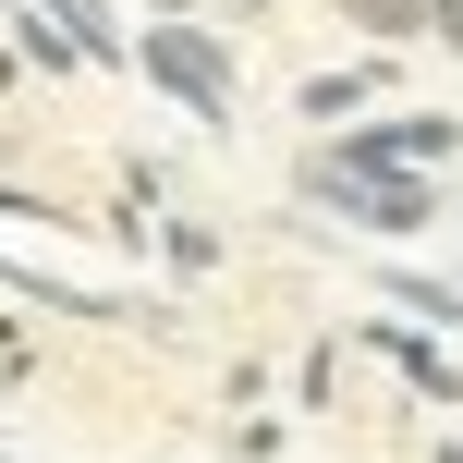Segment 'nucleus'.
<instances>
[{
  "instance_id": "20e7f679",
  "label": "nucleus",
  "mask_w": 463,
  "mask_h": 463,
  "mask_svg": "<svg viewBox=\"0 0 463 463\" xmlns=\"http://www.w3.org/2000/svg\"><path fill=\"white\" fill-rule=\"evenodd\" d=\"M37 13L73 37V61H135V37L110 24V0H37Z\"/></svg>"
},
{
  "instance_id": "f8f14e48",
  "label": "nucleus",
  "mask_w": 463,
  "mask_h": 463,
  "mask_svg": "<svg viewBox=\"0 0 463 463\" xmlns=\"http://www.w3.org/2000/svg\"><path fill=\"white\" fill-rule=\"evenodd\" d=\"M0 13H13V0H0Z\"/></svg>"
},
{
  "instance_id": "f03ea898",
  "label": "nucleus",
  "mask_w": 463,
  "mask_h": 463,
  "mask_svg": "<svg viewBox=\"0 0 463 463\" xmlns=\"http://www.w3.org/2000/svg\"><path fill=\"white\" fill-rule=\"evenodd\" d=\"M305 195H329L354 232H427L439 220V184L427 171H366V159H305Z\"/></svg>"
},
{
  "instance_id": "6e6552de",
  "label": "nucleus",
  "mask_w": 463,
  "mask_h": 463,
  "mask_svg": "<svg viewBox=\"0 0 463 463\" xmlns=\"http://www.w3.org/2000/svg\"><path fill=\"white\" fill-rule=\"evenodd\" d=\"M0 220L13 232H73V208H49V195H24V184H0Z\"/></svg>"
},
{
  "instance_id": "1a4fd4ad",
  "label": "nucleus",
  "mask_w": 463,
  "mask_h": 463,
  "mask_svg": "<svg viewBox=\"0 0 463 463\" xmlns=\"http://www.w3.org/2000/svg\"><path fill=\"white\" fill-rule=\"evenodd\" d=\"M427 37H451V49H463V0H427Z\"/></svg>"
},
{
  "instance_id": "9b49d317",
  "label": "nucleus",
  "mask_w": 463,
  "mask_h": 463,
  "mask_svg": "<svg viewBox=\"0 0 463 463\" xmlns=\"http://www.w3.org/2000/svg\"><path fill=\"white\" fill-rule=\"evenodd\" d=\"M220 13H269V0H220Z\"/></svg>"
},
{
  "instance_id": "0eeeda50",
  "label": "nucleus",
  "mask_w": 463,
  "mask_h": 463,
  "mask_svg": "<svg viewBox=\"0 0 463 463\" xmlns=\"http://www.w3.org/2000/svg\"><path fill=\"white\" fill-rule=\"evenodd\" d=\"M378 342L402 354V378H415V391H439V402H463V366H451L439 342H402V329H378Z\"/></svg>"
},
{
  "instance_id": "f257e3e1",
  "label": "nucleus",
  "mask_w": 463,
  "mask_h": 463,
  "mask_svg": "<svg viewBox=\"0 0 463 463\" xmlns=\"http://www.w3.org/2000/svg\"><path fill=\"white\" fill-rule=\"evenodd\" d=\"M135 61H146V86H171L195 122H208V135L232 122V98H244V61L220 49V24H208V13H159V24L135 37Z\"/></svg>"
},
{
  "instance_id": "9d476101",
  "label": "nucleus",
  "mask_w": 463,
  "mask_h": 463,
  "mask_svg": "<svg viewBox=\"0 0 463 463\" xmlns=\"http://www.w3.org/2000/svg\"><path fill=\"white\" fill-rule=\"evenodd\" d=\"M146 13H208V0H146Z\"/></svg>"
},
{
  "instance_id": "423d86ee",
  "label": "nucleus",
  "mask_w": 463,
  "mask_h": 463,
  "mask_svg": "<svg viewBox=\"0 0 463 463\" xmlns=\"http://www.w3.org/2000/svg\"><path fill=\"white\" fill-rule=\"evenodd\" d=\"M342 24H354V37H427V0H342Z\"/></svg>"
},
{
  "instance_id": "39448f33",
  "label": "nucleus",
  "mask_w": 463,
  "mask_h": 463,
  "mask_svg": "<svg viewBox=\"0 0 463 463\" xmlns=\"http://www.w3.org/2000/svg\"><path fill=\"white\" fill-rule=\"evenodd\" d=\"M366 98H378V73H317V86H305V122H329V135H342Z\"/></svg>"
},
{
  "instance_id": "7ed1b4c3",
  "label": "nucleus",
  "mask_w": 463,
  "mask_h": 463,
  "mask_svg": "<svg viewBox=\"0 0 463 463\" xmlns=\"http://www.w3.org/2000/svg\"><path fill=\"white\" fill-rule=\"evenodd\" d=\"M451 146H463L451 110H415V122H342V159H366V171H439Z\"/></svg>"
}]
</instances>
